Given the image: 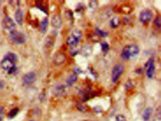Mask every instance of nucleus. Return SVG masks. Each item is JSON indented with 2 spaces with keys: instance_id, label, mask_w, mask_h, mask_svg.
<instances>
[{
  "instance_id": "412c9836",
  "label": "nucleus",
  "mask_w": 161,
  "mask_h": 121,
  "mask_svg": "<svg viewBox=\"0 0 161 121\" xmlns=\"http://www.w3.org/2000/svg\"><path fill=\"white\" fill-rule=\"evenodd\" d=\"M72 37H74L78 41H80L82 38V32L79 31V30H77V29L74 30V32H72Z\"/></svg>"
},
{
  "instance_id": "2f4dec72",
  "label": "nucleus",
  "mask_w": 161,
  "mask_h": 121,
  "mask_svg": "<svg viewBox=\"0 0 161 121\" xmlns=\"http://www.w3.org/2000/svg\"><path fill=\"white\" fill-rule=\"evenodd\" d=\"M74 74H76V75H78V74H81L82 73V70L81 69L78 67L77 65H75L74 67Z\"/></svg>"
},
{
  "instance_id": "0eeeda50",
  "label": "nucleus",
  "mask_w": 161,
  "mask_h": 121,
  "mask_svg": "<svg viewBox=\"0 0 161 121\" xmlns=\"http://www.w3.org/2000/svg\"><path fill=\"white\" fill-rule=\"evenodd\" d=\"M153 19V12L151 10H144L141 12L140 16H139V19H140L141 23L147 24Z\"/></svg>"
},
{
  "instance_id": "ddd939ff",
  "label": "nucleus",
  "mask_w": 161,
  "mask_h": 121,
  "mask_svg": "<svg viewBox=\"0 0 161 121\" xmlns=\"http://www.w3.org/2000/svg\"><path fill=\"white\" fill-rule=\"evenodd\" d=\"M78 42H79V41L76 40V38H75L74 37H72V36H69V37H68V38H67V41H66V43L68 44L71 48L76 47V45L78 44Z\"/></svg>"
},
{
  "instance_id": "aec40b11",
  "label": "nucleus",
  "mask_w": 161,
  "mask_h": 121,
  "mask_svg": "<svg viewBox=\"0 0 161 121\" xmlns=\"http://www.w3.org/2000/svg\"><path fill=\"white\" fill-rule=\"evenodd\" d=\"M53 43H54V38L52 37H47L46 40H45V47H52L53 46Z\"/></svg>"
},
{
  "instance_id": "2eb2a0df",
  "label": "nucleus",
  "mask_w": 161,
  "mask_h": 121,
  "mask_svg": "<svg viewBox=\"0 0 161 121\" xmlns=\"http://www.w3.org/2000/svg\"><path fill=\"white\" fill-rule=\"evenodd\" d=\"M92 53H93V47H92V45L88 44V45H85V46L82 48V55H83V56L89 57Z\"/></svg>"
},
{
  "instance_id": "6e6552de",
  "label": "nucleus",
  "mask_w": 161,
  "mask_h": 121,
  "mask_svg": "<svg viewBox=\"0 0 161 121\" xmlns=\"http://www.w3.org/2000/svg\"><path fill=\"white\" fill-rule=\"evenodd\" d=\"M2 27L6 30H11L13 31L16 28V23L10 16H5L2 20Z\"/></svg>"
},
{
  "instance_id": "6ab92c4d",
  "label": "nucleus",
  "mask_w": 161,
  "mask_h": 121,
  "mask_svg": "<svg viewBox=\"0 0 161 121\" xmlns=\"http://www.w3.org/2000/svg\"><path fill=\"white\" fill-rule=\"evenodd\" d=\"M5 58H7V59H9L10 60H12V62H13L14 63H16L17 60V56L15 53H8L7 55L5 56Z\"/></svg>"
},
{
  "instance_id": "e433bc0d",
  "label": "nucleus",
  "mask_w": 161,
  "mask_h": 121,
  "mask_svg": "<svg viewBox=\"0 0 161 121\" xmlns=\"http://www.w3.org/2000/svg\"><path fill=\"white\" fill-rule=\"evenodd\" d=\"M29 121H36V120H29Z\"/></svg>"
},
{
  "instance_id": "423d86ee",
  "label": "nucleus",
  "mask_w": 161,
  "mask_h": 121,
  "mask_svg": "<svg viewBox=\"0 0 161 121\" xmlns=\"http://www.w3.org/2000/svg\"><path fill=\"white\" fill-rule=\"evenodd\" d=\"M37 80V76H36L35 72H28L22 77V83L24 86H31Z\"/></svg>"
},
{
  "instance_id": "9b49d317",
  "label": "nucleus",
  "mask_w": 161,
  "mask_h": 121,
  "mask_svg": "<svg viewBox=\"0 0 161 121\" xmlns=\"http://www.w3.org/2000/svg\"><path fill=\"white\" fill-rule=\"evenodd\" d=\"M66 91V87L63 86V85H57L56 87H54V89L52 90L53 94L55 96H61L64 94Z\"/></svg>"
},
{
  "instance_id": "473e14b6",
  "label": "nucleus",
  "mask_w": 161,
  "mask_h": 121,
  "mask_svg": "<svg viewBox=\"0 0 161 121\" xmlns=\"http://www.w3.org/2000/svg\"><path fill=\"white\" fill-rule=\"evenodd\" d=\"M94 111H95L96 113H98V111H101L102 110H101V108H99H99H98V107H96L95 109H94Z\"/></svg>"
},
{
  "instance_id": "9d476101",
  "label": "nucleus",
  "mask_w": 161,
  "mask_h": 121,
  "mask_svg": "<svg viewBox=\"0 0 161 121\" xmlns=\"http://www.w3.org/2000/svg\"><path fill=\"white\" fill-rule=\"evenodd\" d=\"M62 23H63V20H62V17L59 14H54L51 19V25H52L53 28L55 29H59L62 27Z\"/></svg>"
},
{
  "instance_id": "20e7f679",
  "label": "nucleus",
  "mask_w": 161,
  "mask_h": 121,
  "mask_svg": "<svg viewBox=\"0 0 161 121\" xmlns=\"http://www.w3.org/2000/svg\"><path fill=\"white\" fill-rule=\"evenodd\" d=\"M10 38L11 41L15 42L17 44H23L25 42V36H24L22 33H20L17 30H13L10 33Z\"/></svg>"
},
{
  "instance_id": "5701e85b",
  "label": "nucleus",
  "mask_w": 161,
  "mask_h": 121,
  "mask_svg": "<svg viewBox=\"0 0 161 121\" xmlns=\"http://www.w3.org/2000/svg\"><path fill=\"white\" fill-rule=\"evenodd\" d=\"M19 108H15V109H13L10 113H9V114H8V117L9 118H14L15 116H17V113H19Z\"/></svg>"
},
{
  "instance_id": "c9c22d12",
  "label": "nucleus",
  "mask_w": 161,
  "mask_h": 121,
  "mask_svg": "<svg viewBox=\"0 0 161 121\" xmlns=\"http://www.w3.org/2000/svg\"><path fill=\"white\" fill-rule=\"evenodd\" d=\"M0 121H2V117H0Z\"/></svg>"
},
{
  "instance_id": "a211bd4d",
  "label": "nucleus",
  "mask_w": 161,
  "mask_h": 121,
  "mask_svg": "<svg viewBox=\"0 0 161 121\" xmlns=\"http://www.w3.org/2000/svg\"><path fill=\"white\" fill-rule=\"evenodd\" d=\"M120 23H121V20L118 16H115L110 20V26L112 28H117L120 25Z\"/></svg>"
},
{
  "instance_id": "f03ea898",
  "label": "nucleus",
  "mask_w": 161,
  "mask_h": 121,
  "mask_svg": "<svg viewBox=\"0 0 161 121\" xmlns=\"http://www.w3.org/2000/svg\"><path fill=\"white\" fill-rule=\"evenodd\" d=\"M1 67L8 72L9 74H15L17 73V66L16 63H14L12 60H10L9 59L5 58L2 60L1 62Z\"/></svg>"
},
{
  "instance_id": "c756f323",
  "label": "nucleus",
  "mask_w": 161,
  "mask_h": 121,
  "mask_svg": "<svg viewBox=\"0 0 161 121\" xmlns=\"http://www.w3.org/2000/svg\"><path fill=\"white\" fill-rule=\"evenodd\" d=\"M116 121H126V118L124 114H118L116 116Z\"/></svg>"
},
{
  "instance_id": "393cba45",
  "label": "nucleus",
  "mask_w": 161,
  "mask_h": 121,
  "mask_svg": "<svg viewBox=\"0 0 161 121\" xmlns=\"http://www.w3.org/2000/svg\"><path fill=\"white\" fill-rule=\"evenodd\" d=\"M101 50L103 53H107L109 51V44L107 42H101Z\"/></svg>"
},
{
  "instance_id": "39448f33",
  "label": "nucleus",
  "mask_w": 161,
  "mask_h": 121,
  "mask_svg": "<svg viewBox=\"0 0 161 121\" xmlns=\"http://www.w3.org/2000/svg\"><path fill=\"white\" fill-rule=\"evenodd\" d=\"M145 68L146 72H147V76L148 78H153L154 73H155V66H154V60L151 58L145 63Z\"/></svg>"
},
{
  "instance_id": "cd10ccee",
  "label": "nucleus",
  "mask_w": 161,
  "mask_h": 121,
  "mask_svg": "<svg viewBox=\"0 0 161 121\" xmlns=\"http://www.w3.org/2000/svg\"><path fill=\"white\" fill-rule=\"evenodd\" d=\"M134 87V84H133V82L132 81H127V83L126 84V90H129V89H131Z\"/></svg>"
},
{
  "instance_id": "1a4fd4ad",
  "label": "nucleus",
  "mask_w": 161,
  "mask_h": 121,
  "mask_svg": "<svg viewBox=\"0 0 161 121\" xmlns=\"http://www.w3.org/2000/svg\"><path fill=\"white\" fill-rule=\"evenodd\" d=\"M66 60H67V56H66V54H64L63 52L56 53L53 57V63H55L56 65H63Z\"/></svg>"
},
{
  "instance_id": "dca6fc26",
  "label": "nucleus",
  "mask_w": 161,
  "mask_h": 121,
  "mask_svg": "<svg viewBox=\"0 0 161 121\" xmlns=\"http://www.w3.org/2000/svg\"><path fill=\"white\" fill-rule=\"evenodd\" d=\"M48 24H49V21H48L47 17L44 19L40 23V30L42 33H45L47 31V27H48Z\"/></svg>"
},
{
  "instance_id": "f8f14e48",
  "label": "nucleus",
  "mask_w": 161,
  "mask_h": 121,
  "mask_svg": "<svg viewBox=\"0 0 161 121\" xmlns=\"http://www.w3.org/2000/svg\"><path fill=\"white\" fill-rule=\"evenodd\" d=\"M78 80V76L76 74H74V73H72L67 78V80H66V85L68 87H71V86H74V85L76 83Z\"/></svg>"
},
{
  "instance_id": "7c9ffc66",
  "label": "nucleus",
  "mask_w": 161,
  "mask_h": 121,
  "mask_svg": "<svg viewBox=\"0 0 161 121\" xmlns=\"http://www.w3.org/2000/svg\"><path fill=\"white\" fill-rule=\"evenodd\" d=\"M98 1H90L89 2V6H90V8H92V9H96V7H98Z\"/></svg>"
},
{
  "instance_id": "4c0bfd02",
  "label": "nucleus",
  "mask_w": 161,
  "mask_h": 121,
  "mask_svg": "<svg viewBox=\"0 0 161 121\" xmlns=\"http://www.w3.org/2000/svg\"><path fill=\"white\" fill-rule=\"evenodd\" d=\"M0 4H1V2H0Z\"/></svg>"
},
{
  "instance_id": "7ed1b4c3",
  "label": "nucleus",
  "mask_w": 161,
  "mask_h": 121,
  "mask_svg": "<svg viewBox=\"0 0 161 121\" xmlns=\"http://www.w3.org/2000/svg\"><path fill=\"white\" fill-rule=\"evenodd\" d=\"M124 71V65L123 63H118L113 67L112 69V76H111V80L113 83H117L118 80L120 79V77L123 75Z\"/></svg>"
},
{
  "instance_id": "b1692460",
  "label": "nucleus",
  "mask_w": 161,
  "mask_h": 121,
  "mask_svg": "<svg viewBox=\"0 0 161 121\" xmlns=\"http://www.w3.org/2000/svg\"><path fill=\"white\" fill-rule=\"evenodd\" d=\"M88 38L91 41H93V42H96V41H99V37L96 34H92V35H89L88 36Z\"/></svg>"
},
{
  "instance_id": "f257e3e1",
  "label": "nucleus",
  "mask_w": 161,
  "mask_h": 121,
  "mask_svg": "<svg viewBox=\"0 0 161 121\" xmlns=\"http://www.w3.org/2000/svg\"><path fill=\"white\" fill-rule=\"evenodd\" d=\"M139 52H140V49H139L138 45H136V44L126 45V46H124V49L121 50V59L124 60H132L133 58L138 56Z\"/></svg>"
},
{
  "instance_id": "c85d7f7f",
  "label": "nucleus",
  "mask_w": 161,
  "mask_h": 121,
  "mask_svg": "<svg viewBox=\"0 0 161 121\" xmlns=\"http://www.w3.org/2000/svg\"><path fill=\"white\" fill-rule=\"evenodd\" d=\"M154 24H155V26L157 28H160L161 27V17L160 16H157L155 20H154Z\"/></svg>"
},
{
  "instance_id": "f3484780",
  "label": "nucleus",
  "mask_w": 161,
  "mask_h": 121,
  "mask_svg": "<svg viewBox=\"0 0 161 121\" xmlns=\"http://www.w3.org/2000/svg\"><path fill=\"white\" fill-rule=\"evenodd\" d=\"M151 113H153V109L151 108H147L143 113V120L144 121H149L150 120V117L151 116Z\"/></svg>"
},
{
  "instance_id": "4be33fe9",
  "label": "nucleus",
  "mask_w": 161,
  "mask_h": 121,
  "mask_svg": "<svg viewBox=\"0 0 161 121\" xmlns=\"http://www.w3.org/2000/svg\"><path fill=\"white\" fill-rule=\"evenodd\" d=\"M96 35L99 36V37H101V38H104V37H107L108 36V32L106 31H102L98 27V28H96Z\"/></svg>"
},
{
  "instance_id": "72a5a7b5",
  "label": "nucleus",
  "mask_w": 161,
  "mask_h": 121,
  "mask_svg": "<svg viewBox=\"0 0 161 121\" xmlns=\"http://www.w3.org/2000/svg\"><path fill=\"white\" fill-rule=\"evenodd\" d=\"M3 87H4V82H3V81H0V89H1Z\"/></svg>"
},
{
  "instance_id": "a878e982",
  "label": "nucleus",
  "mask_w": 161,
  "mask_h": 121,
  "mask_svg": "<svg viewBox=\"0 0 161 121\" xmlns=\"http://www.w3.org/2000/svg\"><path fill=\"white\" fill-rule=\"evenodd\" d=\"M76 107H77V109H78V110H79L80 111H82V113H86V111H88L87 108L85 107V105H82V104H80V103H77V104H76Z\"/></svg>"
},
{
  "instance_id": "f704fd0d",
  "label": "nucleus",
  "mask_w": 161,
  "mask_h": 121,
  "mask_svg": "<svg viewBox=\"0 0 161 121\" xmlns=\"http://www.w3.org/2000/svg\"><path fill=\"white\" fill-rule=\"evenodd\" d=\"M3 111H4V108H3L2 106H0V114L3 113Z\"/></svg>"
},
{
  "instance_id": "4468645a",
  "label": "nucleus",
  "mask_w": 161,
  "mask_h": 121,
  "mask_svg": "<svg viewBox=\"0 0 161 121\" xmlns=\"http://www.w3.org/2000/svg\"><path fill=\"white\" fill-rule=\"evenodd\" d=\"M15 19H16V21H17V24H19V25L22 24V22H23V13H22V11H21L20 9H19V10L16 12V14H15Z\"/></svg>"
},
{
  "instance_id": "bb28decb",
  "label": "nucleus",
  "mask_w": 161,
  "mask_h": 121,
  "mask_svg": "<svg viewBox=\"0 0 161 121\" xmlns=\"http://www.w3.org/2000/svg\"><path fill=\"white\" fill-rule=\"evenodd\" d=\"M69 55L72 56V57L76 56L77 54H78V49H77V48H75V47H72V48H71V49H69Z\"/></svg>"
}]
</instances>
